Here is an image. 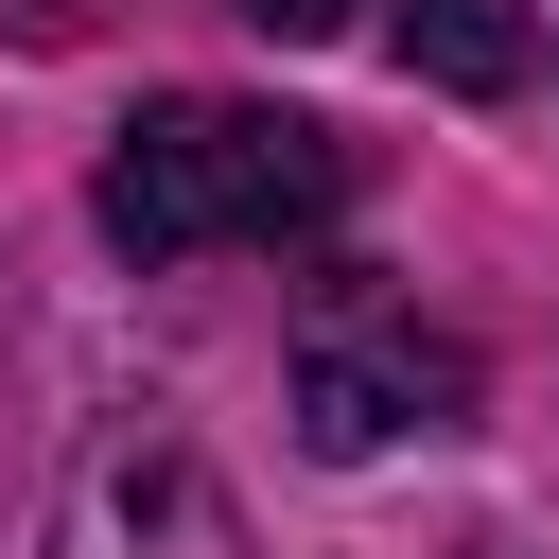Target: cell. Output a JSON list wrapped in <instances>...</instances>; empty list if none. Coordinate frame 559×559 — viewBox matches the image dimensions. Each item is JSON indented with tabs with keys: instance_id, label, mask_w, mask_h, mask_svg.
I'll return each instance as SVG.
<instances>
[{
	"instance_id": "obj_1",
	"label": "cell",
	"mask_w": 559,
	"mask_h": 559,
	"mask_svg": "<svg viewBox=\"0 0 559 559\" xmlns=\"http://www.w3.org/2000/svg\"><path fill=\"white\" fill-rule=\"evenodd\" d=\"M332 192H349V140H332V122L175 87V105L122 122V157H105L87 210H105L122 262H192V245H280V227H314Z\"/></svg>"
},
{
	"instance_id": "obj_2",
	"label": "cell",
	"mask_w": 559,
	"mask_h": 559,
	"mask_svg": "<svg viewBox=\"0 0 559 559\" xmlns=\"http://www.w3.org/2000/svg\"><path fill=\"white\" fill-rule=\"evenodd\" d=\"M472 419V349L419 314H332L297 349V437L314 454H384V437H454Z\"/></svg>"
},
{
	"instance_id": "obj_3",
	"label": "cell",
	"mask_w": 559,
	"mask_h": 559,
	"mask_svg": "<svg viewBox=\"0 0 559 559\" xmlns=\"http://www.w3.org/2000/svg\"><path fill=\"white\" fill-rule=\"evenodd\" d=\"M210 542L227 524H210V472L175 437H105L70 472V524H52V559H210Z\"/></svg>"
},
{
	"instance_id": "obj_4",
	"label": "cell",
	"mask_w": 559,
	"mask_h": 559,
	"mask_svg": "<svg viewBox=\"0 0 559 559\" xmlns=\"http://www.w3.org/2000/svg\"><path fill=\"white\" fill-rule=\"evenodd\" d=\"M402 70L454 87V105H507V87L542 70V17H524V0H402Z\"/></svg>"
},
{
	"instance_id": "obj_5",
	"label": "cell",
	"mask_w": 559,
	"mask_h": 559,
	"mask_svg": "<svg viewBox=\"0 0 559 559\" xmlns=\"http://www.w3.org/2000/svg\"><path fill=\"white\" fill-rule=\"evenodd\" d=\"M245 35H280V52H314V35H349V0H227Z\"/></svg>"
}]
</instances>
